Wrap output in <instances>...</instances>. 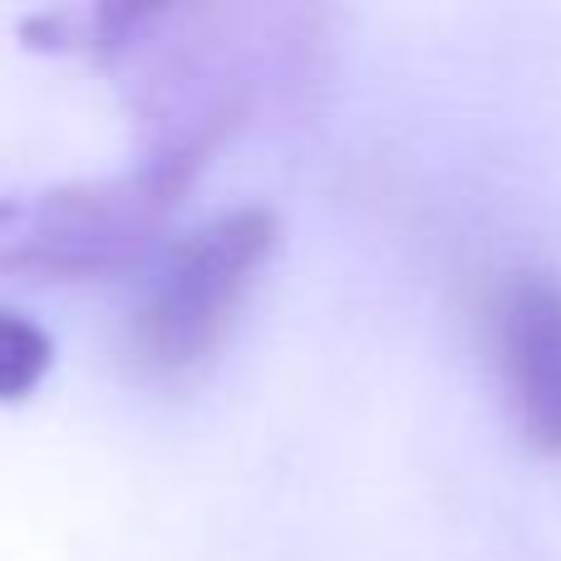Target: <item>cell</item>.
<instances>
[{
  "mask_svg": "<svg viewBox=\"0 0 561 561\" xmlns=\"http://www.w3.org/2000/svg\"><path fill=\"white\" fill-rule=\"evenodd\" d=\"M280 247V217L272 207H232L193 227L158 262L148 290L128 316L124 355L153 385L187 379L217 355L247 290Z\"/></svg>",
  "mask_w": 561,
  "mask_h": 561,
  "instance_id": "obj_1",
  "label": "cell"
},
{
  "mask_svg": "<svg viewBox=\"0 0 561 561\" xmlns=\"http://www.w3.org/2000/svg\"><path fill=\"white\" fill-rule=\"evenodd\" d=\"M183 203L153 173L128 163L114 178L59 183L0 213V276L89 280L134 266Z\"/></svg>",
  "mask_w": 561,
  "mask_h": 561,
  "instance_id": "obj_2",
  "label": "cell"
},
{
  "mask_svg": "<svg viewBox=\"0 0 561 561\" xmlns=\"http://www.w3.org/2000/svg\"><path fill=\"white\" fill-rule=\"evenodd\" d=\"M497 359L523 444L561 458V286L552 276L517 272L497 290Z\"/></svg>",
  "mask_w": 561,
  "mask_h": 561,
  "instance_id": "obj_3",
  "label": "cell"
},
{
  "mask_svg": "<svg viewBox=\"0 0 561 561\" xmlns=\"http://www.w3.org/2000/svg\"><path fill=\"white\" fill-rule=\"evenodd\" d=\"M148 15H153V5H55L20 20V39L30 49H45V55L118 65L134 49Z\"/></svg>",
  "mask_w": 561,
  "mask_h": 561,
  "instance_id": "obj_4",
  "label": "cell"
},
{
  "mask_svg": "<svg viewBox=\"0 0 561 561\" xmlns=\"http://www.w3.org/2000/svg\"><path fill=\"white\" fill-rule=\"evenodd\" d=\"M55 365V340L30 316L0 306V404H20Z\"/></svg>",
  "mask_w": 561,
  "mask_h": 561,
  "instance_id": "obj_5",
  "label": "cell"
}]
</instances>
